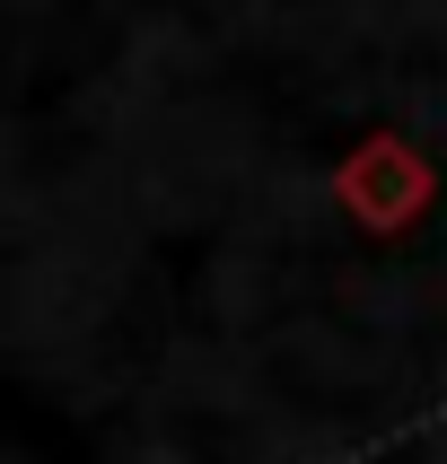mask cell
I'll list each match as a JSON object with an SVG mask.
<instances>
[{
    "mask_svg": "<svg viewBox=\"0 0 447 464\" xmlns=\"http://www.w3.org/2000/svg\"><path fill=\"white\" fill-rule=\"evenodd\" d=\"M334 202H342V219L360 237H403V228H421V219L439 210V167H430V150L403 140V131H368V140L342 150Z\"/></svg>",
    "mask_w": 447,
    "mask_h": 464,
    "instance_id": "cell-1",
    "label": "cell"
}]
</instances>
